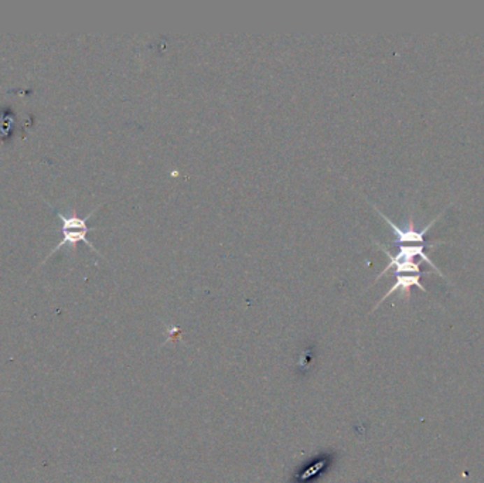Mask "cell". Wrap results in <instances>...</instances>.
<instances>
[{"label": "cell", "instance_id": "obj_1", "mask_svg": "<svg viewBox=\"0 0 484 483\" xmlns=\"http://www.w3.org/2000/svg\"><path fill=\"white\" fill-rule=\"evenodd\" d=\"M95 210H97V209H95ZM95 210H92V213H91L90 216H87L85 218L78 217L76 211H73V214H63V213H59V211L57 210V211H55L57 216H58L59 218H62V221H63V239L59 241V243L51 250V253L45 257V260H48L54 253H57L62 247H66V246H67V247L74 248V247L80 243V241H84V243H85L87 246L91 247V250H94L95 253H98V251L95 250V247L91 244V241L87 238L88 231H91V228L87 225V221H88V218L95 213ZM98 254H99V253H98Z\"/></svg>", "mask_w": 484, "mask_h": 483}, {"label": "cell", "instance_id": "obj_2", "mask_svg": "<svg viewBox=\"0 0 484 483\" xmlns=\"http://www.w3.org/2000/svg\"><path fill=\"white\" fill-rule=\"evenodd\" d=\"M376 207V206H374ZM376 210L378 211V214L388 223V225L392 228V231L397 234V243H399V244H402V243H415L416 246H418V243L419 244H425V238H423V237H425V234L431 230V227L435 224V221L441 217V216H438L436 218H434L425 228H423V230H420V231H418L416 228H415V225H413V220L411 218L409 220V224H408V227L406 228H399L397 224H394L387 216H384L377 207H376Z\"/></svg>", "mask_w": 484, "mask_h": 483}, {"label": "cell", "instance_id": "obj_3", "mask_svg": "<svg viewBox=\"0 0 484 483\" xmlns=\"http://www.w3.org/2000/svg\"><path fill=\"white\" fill-rule=\"evenodd\" d=\"M377 246L380 247V248H383V251L388 255V258H390V262H408V261H413L415 260V257H420L423 261H425V262H428L435 271H436V274L438 275H441V276H443L442 275V272L438 270V267L431 261V258H428V255L425 254V246H428V244H419V246H402L401 248H399V251H398V254L397 255H392L385 247H383L381 244H378L377 243Z\"/></svg>", "mask_w": 484, "mask_h": 483}, {"label": "cell", "instance_id": "obj_4", "mask_svg": "<svg viewBox=\"0 0 484 483\" xmlns=\"http://www.w3.org/2000/svg\"><path fill=\"white\" fill-rule=\"evenodd\" d=\"M395 275H397L395 284H394V285L391 286V289L383 296V299L374 307L373 311H376L388 296H391V295H392L394 292H397V290H401L402 295H404L406 299H409L411 288H412V286H418V288L422 289L423 292H427L425 286H423V285L420 284V274H395Z\"/></svg>", "mask_w": 484, "mask_h": 483}]
</instances>
